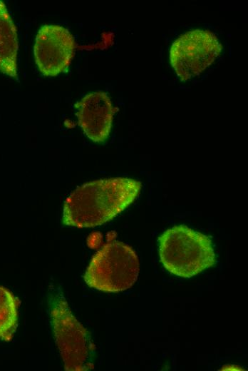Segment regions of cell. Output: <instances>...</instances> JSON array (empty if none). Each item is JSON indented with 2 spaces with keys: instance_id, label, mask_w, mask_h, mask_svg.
I'll return each instance as SVG.
<instances>
[{
  "instance_id": "277c9868",
  "label": "cell",
  "mask_w": 248,
  "mask_h": 371,
  "mask_svg": "<svg viewBox=\"0 0 248 371\" xmlns=\"http://www.w3.org/2000/svg\"><path fill=\"white\" fill-rule=\"evenodd\" d=\"M51 318L56 344L64 370L83 371L91 368L88 360L91 342L86 328L78 321L61 295L53 300Z\"/></svg>"
},
{
  "instance_id": "7a4b0ae2",
  "label": "cell",
  "mask_w": 248,
  "mask_h": 371,
  "mask_svg": "<svg viewBox=\"0 0 248 371\" xmlns=\"http://www.w3.org/2000/svg\"><path fill=\"white\" fill-rule=\"evenodd\" d=\"M158 243L160 262L175 275L191 278L216 263L210 238L186 225L167 229L159 237Z\"/></svg>"
},
{
  "instance_id": "5b68a950",
  "label": "cell",
  "mask_w": 248,
  "mask_h": 371,
  "mask_svg": "<svg viewBox=\"0 0 248 371\" xmlns=\"http://www.w3.org/2000/svg\"><path fill=\"white\" fill-rule=\"evenodd\" d=\"M222 49L217 36L195 29L180 36L170 49V61L181 81L200 75L219 56Z\"/></svg>"
},
{
  "instance_id": "9c48e42d",
  "label": "cell",
  "mask_w": 248,
  "mask_h": 371,
  "mask_svg": "<svg viewBox=\"0 0 248 371\" xmlns=\"http://www.w3.org/2000/svg\"><path fill=\"white\" fill-rule=\"evenodd\" d=\"M19 300L0 285V339L10 341L17 327Z\"/></svg>"
},
{
  "instance_id": "6da1fadb",
  "label": "cell",
  "mask_w": 248,
  "mask_h": 371,
  "mask_svg": "<svg viewBox=\"0 0 248 371\" xmlns=\"http://www.w3.org/2000/svg\"><path fill=\"white\" fill-rule=\"evenodd\" d=\"M140 181L114 178L85 183L66 199L63 210L65 225L91 228L113 219L138 196Z\"/></svg>"
},
{
  "instance_id": "3957f363",
  "label": "cell",
  "mask_w": 248,
  "mask_h": 371,
  "mask_svg": "<svg viewBox=\"0 0 248 371\" xmlns=\"http://www.w3.org/2000/svg\"><path fill=\"white\" fill-rule=\"evenodd\" d=\"M140 270L135 252L122 242L105 244L91 259L84 280L86 284L103 292L117 293L133 286Z\"/></svg>"
},
{
  "instance_id": "ba28073f",
  "label": "cell",
  "mask_w": 248,
  "mask_h": 371,
  "mask_svg": "<svg viewBox=\"0 0 248 371\" xmlns=\"http://www.w3.org/2000/svg\"><path fill=\"white\" fill-rule=\"evenodd\" d=\"M18 38L16 26L4 3L0 1V71L17 77Z\"/></svg>"
},
{
  "instance_id": "8992f818",
  "label": "cell",
  "mask_w": 248,
  "mask_h": 371,
  "mask_svg": "<svg viewBox=\"0 0 248 371\" xmlns=\"http://www.w3.org/2000/svg\"><path fill=\"white\" fill-rule=\"evenodd\" d=\"M73 35L59 25H44L36 35L33 46L36 64L45 76H55L66 71L73 57Z\"/></svg>"
},
{
  "instance_id": "52a82bcc",
  "label": "cell",
  "mask_w": 248,
  "mask_h": 371,
  "mask_svg": "<svg viewBox=\"0 0 248 371\" xmlns=\"http://www.w3.org/2000/svg\"><path fill=\"white\" fill-rule=\"evenodd\" d=\"M75 107L78 125L86 136L97 143L108 137L115 109L108 94L103 91L88 93Z\"/></svg>"
}]
</instances>
